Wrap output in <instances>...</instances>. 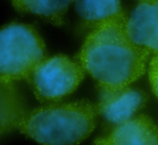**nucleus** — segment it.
<instances>
[{
  "mask_svg": "<svg viewBox=\"0 0 158 145\" xmlns=\"http://www.w3.org/2000/svg\"><path fill=\"white\" fill-rule=\"evenodd\" d=\"M45 57V43L33 26L10 23L0 28V80L27 81Z\"/></svg>",
  "mask_w": 158,
  "mask_h": 145,
  "instance_id": "obj_3",
  "label": "nucleus"
},
{
  "mask_svg": "<svg viewBox=\"0 0 158 145\" xmlns=\"http://www.w3.org/2000/svg\"><path fill=\"white\" fill-rule=\"evenodd\" d=\"M148 80L153 93L158 98V54L154 55L148 64Z\"/></svg>",
  "mask_w": 158,
  "mask_h": 145,
  "instance_id": "obj_11",
  "label": "nucleus"
},
{
  "mask_svg": "<svg viewBox=\"0 0 158 145\" xmlns=\"http://www.w3.org/2000/svg\"><path fill=\"white\" fill-rule=\"evenodd\" d=\"M98 115L88 100L54 102L29 110L17 130L41 145H77L94 131Z\"/></svg>",
  "mask_w": 158,
  "mask_h": 145,
  "instance_id": "obj_2",
  "label": "nucleus"
},
{
  "mask_svg": "<svg viewBox=\"0 0 158 145\" xmlns=\"http://www.w3.org/2000/svg\"><path fill=\"white\" fill-rule=\"evenodd\" d=\"M75 12L88 27L123 12L121 0H75Z\"/></svg>",
  "mask_w": 158,
  "mask_h": 145,
  "instance_id": "obj_10",
  "label": "nucleus"
},
{
  "mask_svg": "<svg viewBox=\"0 0 158 145\" xmlns=\"http://www.w3.org/2000/svg\"><path fill=\"white\" fill-rule=\"evenodd\" d=\"M75 0H11L13 8L22 14H32L56 26L64 25V17Z\"/></svg>",
  "mask_w": 158,
  "mask_h": 145,
  "instance_id": "obj_9",
  "label": "nucleus"
},
{
  "mask_svg": "<svg viewBox=\"0 0 158 145\" xmlns=\"http://www.w3.org/2000/svg\"><path fill=\"white\" fill-rule=\"evenodd\" d=\"M127 29L135 44L158 54V0H140L128 16Z\"/></svg>",
  "mask_w": 158,
  "mask_h": 145,
  "instance_id": "obj_6",
  "label": "nucleus"
},
{
  "mask_svg": "<svg viewBox=\"0 0 158 145\" xmlns=\"http://www.w3.org/2000/svg\"><path fill=\"white\" fill-rule=\"evenodd\" d=\"M84 77L85 70L77 59L58 54L44 58L27 82L40 102L54 103L74 93Z\"/></svg>",
  "mask_w": 158,
  "mask_h": 145,
  "instance_id": "obj_4",
  "label": "nucleus"
},
{
  "mask_svg": "<svg viewBox=\"0 0 158 145\" xmlns=\"http://www.w3.org/2000/svg\"><path fill=\"white\" fill-rule=\"evenodd\" d=\"M127 22L123 11L93 26L75 56L98 87L130 86L145 73L150 53L131 40Z\"/></svg>",
  "mask_w": 158,
  "mask_h": 145,
  "instance_id": "obj_1",
  "label": "nucleus"
},
{
  "mask_svg": "<svg viewBox=\"0 0 158 145\" xmlns=\"http://www.w3.org/2000/svg\"><path fill=\"white\" fill-rule=\"evenodd\" d=\"M98 91L99 99L96 104L98 113L114 126L135 117L148 101V95L143 90L130 86L121 88L98 87Z\"/></svg>",
  "mask_w": 158,
  "mask_h": 145,
  "instance_id": "obj_5",
  "label": "nucleus"
},
{
  "mask_svg": "<svg viewBox=\"0 0 158 145\" xmlns=\"http://www.w3.org/2000/svg\"><path fill=\"white\" fill-rule=\"evenodd\" d=\"M94 145H158V127L148 116L135 115L97 138Z\"/></svg>",
  "mask_w": 158,
  "mask_h": 145,
  "instance_id": "obj_7",
  "label": "nucleus"
},
{
  "mask_svg": "<svg viewBox=\"0 0 158 145\" xmlns=\"http://www.w3.org/2000/svg\"><path fill=\"white\" fill-rule=\"evenodd\" d=\"M29 112L25 96L15 83L0 80V137L19 129Z\"/></svg>",
  "mask_w": 158,
  "mask_h": 145,
  "instance_id": "obj_8",
  "label": "nucleus"
}]
</instances>
